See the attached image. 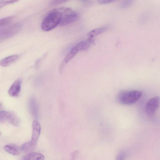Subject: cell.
Instances as JSON below:
<instances>
[{"label": "cell", "mask_w": 160, "mask_h": 160, "mask_svg": "<svg viewBox=\"0 0 160 160\" xmlns=\"http://www.w3.org/2000/svg\"><path fill=\"white\" fill-rule=\"evenodd\" d=\"M62 17L61 12L58 8L51 11L43 20L41 28L44 31H51L59 25Z\"/></svg>", "instance_id": "cell-1"}, {"label": "cell", "mask_w": 160, "mask_h": 160, "mask_svg": "<svg viewBox=\"0 0 160 160\" xmlns=\"http://www.w3.org/2000/svg\"><path fill=\"white\" fill-rule=\"evenodd\" d=\"M91 43L87 39L78 43L69 51L63 59L59 67V71L62 73L67 63L80 51H87L90 48Z\"/></svg>", "instance_id": "cell-2"}, {"label": "cell", "mask_w": 160, "mask_h": 160, "mask_svg": "<svg viewBox=\"0 0 160 160\" xmlns=\"http://www.w3.org/2000/svg\"><path fill=\"white\" fill-rule=\"evenodd\" d=\"M142 92L139 90L123 91L118 96V100L120 103L130 105L136 102L141 97Z\"/></svg>", "instance_id": "cell-3"}, {"label": "cell", "mask_w": 160, "mask_h": 160, "mask_svg": "<svg viewBox=\"0 0 160 160\" xmlns=\"http://www.w3.org/2000/svg\"><path fill=\"white\" fill-rule=\"evenodd\" d=\"M58 9L62 14L59 25L64 26L68 25L74 22L78 18L77 12L70 8L61 7Z\"/></svg>", "instance_id": "cell-4"}, {"label": "cell", "mask_w": 160, "mask_h": 160, "mask_svg": "<svg viewBox=\"0 0 160 160\" xmlns=\"http://www.w3.org/2000/svg\"><path fill=\"white\" fill-rule=\"evenodd\" d=\"M21 28V24L19 22H17L1 29L0 39H7L14 36L20 31Z\"/></svg>", "instance_id": "cell-5"}, {"label": "cell", "mask_w": 160, "mask_h": 160, "mask_svg": "<svg viewBox=\"0 0 160 160\" xmlns=\"http://www.w3.org/2000/svg\"><path fill=\"white\" fill-rule=\"evenodd\" d=\"M0 121L1 122H8L16 126L18 125L20 122L19 118L14 113L7 110L0 111Z\"/></svg>", "instance_id": "cell-6"}, {"label": "cell", "mask_w": 160, "mask_h": 160, "mask_svg": "<svg viewBox=\"0 0 160 160\" xmlns=\"http://www.w3.org/2000/svg\"><path fill=\"white\" fill-rule=\"evenodd\" d=\"M160 98L158 96L154 97L147 102L145 108L147 114L149 116L154 115L159 105Z\"/></svg>", "instance_id": "cell-7"}, {"label": "cell", "mask_w": 160, "mask_h": 160, "mask_svg": "<svg viewBox=\"0 0 160 160\" xmlns=\"http://www.w3.org/2000/svg\"><path fill=\"white\" fill-rule=\"evenodd\" d=\"M32 127V132L31 139L29 142L35 148L40 136L41 128L39 122L36 120L33 121Z\"/></svg>", "instance_id": "cell-8"}, {"label": "cell", "mask_w": 160, "mask_h": 160, "mask_svg": "<svg viewBox=\"0 0 160 160\" xmlns=\"http://www.w3.org/2000/svg\"><path fill=\"white\" fill-rule=\"evenodd\" d=\"M22 84V80L18 79L15 81L10 87L8 93L13 97H18L20 92Z\"/></svg>", "instance_id": "cell-9"}, {"label": "cell", "mask_w": 160, "mask_h": 160, "mask_svg": "<svg viewBox=\"0 0 160 160\" xmlns=\"http://www.w3.org/2000/svg\"><path fill=\"white\" fill-rule=\"evenodd\" d=\"M19 58L18 55H13L5 58L0 62V66L2 67L8 66L17 61Z\"/></svg>", "instance_id": "cell-10"}, {"label": "cell", "mask_w": 160, "mask_h": 160, "mask_svg": "<svg viewBox=\"0 0 160 160\" xmlns=\"http://www.w3.org/2000/svg\"><path fill=\"white\" fill-rule=\"evenodd\" d=\"M44 159V155L42 153L38 152L29 153L24 156L22 158V160H43Z\"/></svg>", "instance_id": "cell-11"}, {"label": "cell", "mask_w": 160, "mask_h": 160, "mask_svg": "<svg viewBox=\"0 0 160 160\" xmlns=\"http://www.w3.org/2000/svg\"><path fill=\"white\" fill-rule=\"evenodd\" d=\"M3 148L7 152L13 155H18L20 153L19 148L15 145L8 144L5 145Z\"/></svg>", "instance_id": "cell-12"}, {"label": "cell", "mask_w": 160, "mask_h": 160, "mask_svg": "<svg viewBox=\"0 0 160 160\" xmlns=\"http://www.w3.org/2000/svg\"><path fill=\"white\" fill-rule=\"evenodd\" d=\"M30 111L32 115L36 117L38 115V107L37 101L34 98H31L29 102Z\"/></svg>", "instance_id": "cell-13"}, {"label": "cell", "mask_w": 160, "mask_h": 160, "mask_svg": "<svg viewBox=\"0 0 160 160\" xmlns=\"http://www.w3.org/2000/svg\"><path fill=\"white\" fill-rule=\"evenodd\" d=\"M108 29V27L107 26L97 28L91 31L87 35L88 38H94V37L104 32Z\"/></svg>", "instance_id": "cell-14"}, {"label": "cell", "mask_w": 160, "mask_h": 160, "mask_svg": "<svg viewBox=\"0 0 160 160\" xmlns=\"http://www.w3.org/2000/svg\"><path fill=\"white\" fill-rule=\"evenodd\" d=\"M15 18V16H12L2 18L0 20V27L9 24Z\"/></svg>", "instance_id": "cell-15"}, {"label": "cell", "mask_w": 160, "mask_h": 160, "mask_svg": "<svg viewBox=\"0 0 160 160\" xmlns=\"http://www.w3.org/2000/svg\"><path fill=\"white\" fill-rule=\"evenodd\" d=\"M135 0H123L121 2L120 7L122 8H126L130 7L134 3Z\"/></svg>", "instance_id": "cell-16"}, {"label": "cell", "mask_w": 160, "mask_h": 160, "mask_svg": "<svg viewBox=\"0 0 160 160\" xmlns=\"http://www.w3.org/2000/svg\"><path fill=\"white\" fill-rule=\"evenodd\" d=\"M34 148L31 144L30 142H28L24 143L22 145L21 150L24 152H27L32 150Z\"/></svg>", "instance_id": "cell-17"}, {"label": "cell", "mask_w": 160, "mask_h": 160, "mask_svg": "<svg viewBox=\"0 0 160 160\" xmlns=\"http://www.w3.org/2000/svg\"><path fill=\"white\" fill-rule=\"evenodd\" d=\"M19 0H9L0 2V8H1L8 5L12 4L18 2Z\"/></svg>", "instance_id": "cell-18"}, {"label": "cell", "mask_w": 160, "mask_h": 160, "mask_svg": "<svg viewBox=\"0 0 160 160\" xmlns=\"http://www.w3.org/2000/svg\"><path fill=\"white\" fill-rule=\"evenodd\" d=\"M69 0H52L50 2V6H55L65 2Z\"/></svg>", "instance_id": "cell-19"}, {"label": "cell", "mask_w": 160, "mask_h": 160, "mask_svg": "<svg viewBox=\"0 0 160 160\" xmlns=\"http://www.w3.org/2000/svg\"><path fill=\"white\" fill-rule=\"evenodd\" d=\"M116 0H98V2L101 4H105L112 2Z\"/></svg>", "instance_id": "cell-20"}, {"label": "cell", "mask_w": 160, "mask_h": 160, "mask_svg": "<svg viewBox=\"0 0 160 160\" xmlns=\"http://www.w3.org/2000/svg\"><path fill=\"white\" fill-rule=\"evenodd\" d=\"M125 156V154L124 152H121L119 153L117 157V159L121 160L123 159Z\"/></svg>", "instance_id": "cell-21"}, {"label": "cell", "mask_w": 160, "mask_h": 160, "mask_svg": "<svg viewBox=\"0 0 160 160\" xmlns=\"http://www.w3.org/2000/svg\"><path fill=\"white\" fill-rule=\"evenodd\" d=\"M82 2H88L90 0H81Z\"/></svg>", "instance_id": "cell-22"}]
</instances>
